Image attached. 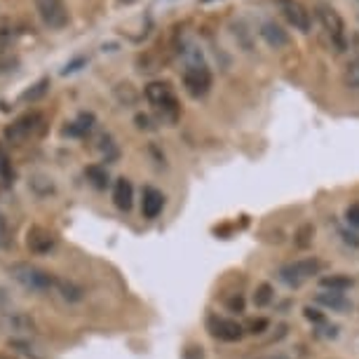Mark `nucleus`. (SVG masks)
I'll list each match as a JSON object with an SVG mask.
<instances>
[{
  "label": "nucleus",
  "instance_id": "nucleus-1",
  "mask_svg": "<svg viewBox=\"0 0 359 359\" xmlns=\"http://www.w3.org/2000/svg\"><path fill=\"white\" fill-rule=\"evenodd\" d=\"M146 99L148 104L153 106V111L158 113L160 120L165 123H176L181 115V106H179V99L174 94V87L165 83V80H155V83H148L146 85Z\"/></svg>",
  "mask_w": 359,
  "mask_h": 359
},
{
  "label": "nucleus",
  "instance_id": "nucleus-2",
  "mask_svg": "<svg viewBox=\"0 0 359 359\" xmlns=\"http://www.w3.org/2000/svg\"><path fill=\"white\" fill-rule=\"evenodd\" d=\"M10 275H12V280L22 284L24 289L38 291V294H45V291H50V289H57V282H59L52 273L33 266V263H12Z\"/></svg>",
  "mask_w": 359,
  "mask_h": 359
},
{
  "label": "nucleus",
  "instance_id": "nucleus-3",
  "mask_svg": "<svg viewBox=\"0 0 359 359\" xmlns=\"http://www.w3.org/2000/svg\"><path fill=\"white\" fill-rule=\"evenodd\" d=\"M43 130H45L43 113L31 111V113L19 115L15 123L5 127V139H8L10 144H26L29 139L38 137V134H43Z\"/></svg>",
  "mask_w": 359,
  "mask_h": 359
},
{
  "label": "nucleus",
  "instance_id": "nucleus-4",
  "mask_svg": "<svg viewBox=\"0 0 359 359\" xmlns=\"http://www.w3.org/2000/svg\"><path fill=\"white\" fill-rule=\"evenodd\" d=\"M317 19H320L329 43L336 47V52H343L348 47V29H345L343 17L331 5H320L317 8Z\"/></svg>",
  "mask_w": 359,
  "mask_h": 359
},
{
  "label": "nucleus",
  "instance_id": "nucleus-5",
  "mask_svg": "<svg viewBox=\"0 0 359 359\" xmlns=\"http://www.w3.org/2000/svg\"><path fill=\"white\" fill-rule=\"evenodd\" d=\"M320 270H322V261L315 259V256H310V259H298L280 268V280L287 284V287H301V284H306L308 280H313Z\"/></svg>",
  "mask_w": 359,
  "mask_h": 359
},
{
  "label": "nucleus",
  "instance_id": "nucleus-6",
  "mask_svg": "<svg viewBox=\"0 0 359 359\" xmlns=\"http://www.w3.org/2000/svg\"><path fill=\"white\" fill-rule=\"evenodd\" d=\"M212 71L205 62H193L184 69V90L191 94L193 99H202L207 97L209 90H212Z\"/></svg>",
  "mask_w": 359,
  "mask_h": 359
},
{
  "label": "nucleus",
  "instance_id": "nucleus-7",
  "mask_svg": "<svg viewBox=\"0 0 359 359\" xmlns=\"http://www.w3.org/2000/svg\"><path fill=\"white\" fill-rule=\"evenodd\" d=\"M36 10L38 17L43 19V24L52 31H62L69 26L71 12L69 5L64 0H36Z\"/></svg>",
  "mask_w": 359,
  "mask_h": 359
},
{
  "label": "nucleus",
  "instance_id": "nucleus-8",
  "mask_svg": "<svg viewBox=\"0 0 359 359\" xmlns=\"http://www.w3.org/2000/svg\"><path fill=\"white\" fill-rule=\"evenodd\" d=\"M207 331L212 334V338L223 343H237L247 334V329L237 320H228V317H219V315L207 317Z\"/></svg>",
  "mask_w": 359,
  "mask_h": 359
},
{
  "label": "nucleus",
  "instance_id": "nucleus-9",
  "mask_svg": "<svg viewBox=\"0 0 359 359\" xmlns=\"http://www.w3.org/2000/svg\"><path fill=\"white\" fill-rule=\"evenodd\" d=\"M280 10L284 19L294 26L296 31H310V24H313V19H310V12L306 10V5H301L298 0H280Z\"/></svg>",
  "mask_w": 359,
  "mask_h": 359
},
{
  "label": "nucleus",
  "instance_id": "nucleus-10",
  "mask_svg": "<svg viewBox=\"0 0 359 359\" xmlns=\"http://www.w3.org/2000/svg\"><path fill=\"white\" fill-rule=\"evenodd\" d=\"M54 245H57V237L43 226H33L29 228V233H26V247H29L33 254H50Z\"/></svg>",
  "mask_w": 359,
  "mask_h": 359
},
{
  "label": "nucleus",
  "instance_id": "nucleus-11",
  "mask_svg": "<svg viewBox=\"0 0 359 359\" xmlns=\"http://www.w3.org/2000/svg\"><path fill=\"white\" fill-rule=\"evenodd\" d=\"M162 209H165V195L162 191L153 186H146L144 188V200H141V214H144V219L153 221L158 219L162 214Z\"/></svg>",
  "mask_w": 359,
  "mask_h": 359
},
{
  "label": "nucleus",
  "instance_id": "nucleus-12",
  "mask_svg": "<svg viewBox=\"0 0 359 359\" xmlns=\"http://www.w3.org/2000/svg\"><path fill=\"white\" fill-rule=\"evenodd\" d=\"M259 33H261V38L273 47V50H282V47L289 45V33L275 22H263Z\"/></svg>",
  "mask_w": 359,
  "mask_h": 359
},
{
  "label": "nucleus",
  "instance_id": "nucleus-13",
  "mask_svg": "<svg viewBox=\"0 0 359 359\" xmlns=\"http://www.w3.org/2000/svg\"><path fill=\"white\" fill-rule=\"evenodd\" d=\"M113 202L120 212H130L132 205H134V188L130 184V179H118L113 186Z\"/></svg>",
  "mask_w": 359,
  "mask_h": 359
},
{
  "label": "nucleus",
  "instance_id": "nucleus-14",
  "mask_svg": "<svg viewBox=\"0 0 359 359\" xmlns=\"http://www.w3.org/2000/svg\"><path fill=\"white\" fill-rule=\"evenodd\" d=\"M317 303L334 310V313H343V310L352 308V303L345 298L343 291H322V294H317Z\"/></svg>",
  "mask_w": 359,
  "mask_h": 359
},
{
  "label": "nucleus",
  "instance_id": "nucleus-15",
  "mask_svg": "<svg viewBox=\"0 0 359 359\" xmlns=\"http://www.w3.org/2000/svg\"><path fill=\"white\" fill-rule=\"evenodd\" d=\"M92 127H94V115L92 113H80L78 118L64 130V137H85V134H90Z\"/></svg>",
  "mask_w": 359,
  "mask_h": 359
},
{
  "label": "nucleus",
  "instance_id": "nucleus-16",
  "mask_svg": "<svg viewBox=\"0 0 359 359\" xmlns=\"http://www.w3.org/2000/svg\"><path fill=\"white\" fill-rule=\"evenodd\" d=\"M320 284H322V289H327V291H348L352 284H355V280L348 275H343V273H338V275L322 277Z\"/></svg>",
  "mask_w": 359,
  "mask_h": 359
},
{
  "label": "nucleus",
  "instance_id": "nucleus-17",
  "mask_svg": "<svg viewBox=\"0 0 359 359\" xmlns=\"http://www.w3.org/2000/svg\"><path fill=\"white\" fill-rule=\"evenodd\" d=\"M343 83H345V87H350V90H359V57L350 59V62L345 64Z\"/></svg>",
  "mask_w": 359,
  "mask_h": 359
},
{
  "label": "nucleus",
  "instance_id": "nucleus-18",
  "mask_svg": "<svg viewBox=\"0 0 359 359\" xmlns=\"http://www.w3.org/2000/svg\"><path fill=\"white\" fill-rule=\"evenodd\" d=\"M85 174H87V179L92 181V186L99 188V191H104V188L108 186V172H106V167L90 165V167L85 169Z\"/></svg>",
  "mask_w": 359,
  "mask_h": 359
},
{
  "label": "nucleus",
  "instance_id": "nucleus-19",
  "mask_svg": "<svg viewBox=\"0 0 359 359\" xmlns=\"http://www.w3.org/2000/svg\"><path fill=\"white\" fill-rule=\"evenodd\" d=\"M57 289L62 291V296L66 298V301H71V303H76L83 298V289L78 287V284H73V282H66V280H59L57 282Z\"/></svg>",
  "mask_w": 359,
  "mask_h": 359
},
{
  "label": "nucleus",
  "instance_id": "nucleus-20",
  "mask_svg": "<svg viewBox=\"0 0 359 359\" xmlns=\"http://www.w3.org/2000/svg\"><path fill=\"white\" fill-rule=\"evenodd\" d=\"M273 287H270V284H259V287H256V291H254V303H256V308H266L270 301H273Z\"/></svg>",
  "mask_w": 359,
  "mask_h": 359
},
{
  "label": "nucleus",
  "instance_id": "nucleus-21",
  "mask_svg": "<svg viewBox=\"0 0 359 359\" xmlns=\"http://www.w3.org/2000/svg\"><path fill=\"white\" fill-rule=\"evenodd\" d=\"M115 97L123 101L125 106H132L134 101H137V92H134V87L130 83H120L115 87Z\"/></svg>",
  "mask_w": 359,
  "mask_h": 359
},
{
  "label": "nucleus",
  "instance_id": "nucleus-22",
  "mask_svg": "<svg viewBox=\"0 0 359 359\" xmlns=\"http://www.w3.org/2000/svg\"><path fill=\"white\" fill-rule=\"evenodd\" d=\"M270 327V322L266 320V317H256V320H249L247 322V334H254V336H261V334H266Z\"/></svg>",
  "mask_w": 359,
  "mask_h": 359
},
{
  "label": "nucleus",
  "instance_id": "nucleus-23",
  "mask_svg": "<svg viewBox=\"0 0 359 359\" xmlns=\"http://www.w3.org/2000/svg\"><path fill=\"white\" fill-rule=\"evenodd\" d=\"M47 85H50V80H40L38 85H33V90H29V92H24V94H22V99H24V101H36V99H40V97L45 94Z\"/></svg>",
  "mask_w": 359,
  "mask_h": 359
},
{
  "label": "nucleus",
  "instance_id": "nucleus-24",
  "mask_svg": "<svg viewBox=\"0 0 359 359\" xmlns=\"http://www.w3.org/2000/svg\"><path fill=\"white\" fill-rule=\"evenodd\" d=\"M345 221H348L352 228H359V202L345 209Z\"/></svg>",
  "mask_w": 359,
  "mask_h": 359
},
{
  "label": "nucleus",
  "instance_id": "nucleus-25",
  "mask_svg": "<svg viewBox=\"0 0 359 359\" xmlns=\"http://www.w3.org/2000/svg\"><path fill=\"white\" fill-rule=\"evenodd\" d=\"M228 310L230 313H245V298H242V294H235L233 298H230Z\"/></svg>",
  "mask_w": 359,
  "mask_h": 359
},
{
  "label": "nucleus",
  "instance_id": "nucleus-26",
  "mask_svg": "<svg viewBox=\"0 0 359 359\" xmlns=\"http://www.w3.org/2000/svg\"><path fill=\"white\" fill-rule=\"evenodd\" d=\"M303 315H306V320H310L313 324H324V315L320 313V310H315V308H306L303 310Z\"/></svg>",
  "mask_w": 359,
  "mask_h": 359
},
{
  "label": "nucleus",
  "instance_id": "nucleus-27",
  "mask_svg": "<svg viewBox=\"0 0 359 359\" xmlns=\"http://www.w3.org/2000/svg\"><path fill=\"white\" fill-rule=\"evenodd\" d=\"M8 242V221H5V216H0V247Z\"/></svg>",
  "mask_w": 359,
  "mask_h": 359
},
{
  "label": "nucleus",
  "instance_id": "nucleus-28",
  "mask_svg": "<svg viewBox=\"0 0 359 359\" xmlns=\"http://www.w3.org/2000/svg\"><path fill=\"white\" fill-rule=\"evenodd\" d=\"M137 123L141 130H151V120H148V115H137Z\"/></svg>",
  "mask_w": 359,
  "mask_h": 359
},
{
  "label": "nucleus",
  "instance_id": "nucleus-29",
  "mask_svg": "<svg viewBox=\"0 0 359 359\" xmlns=\"http://www.w3.org/2000/svg\"><path fill=\"white\" fill-rule=\"evenodd\" d=\"M261 359H289L287 355H268V357H261Z\"/></svg>",
  "mask_w": 359,
  "mask_h": 359
},
{
  "label": "nucleus",
  "instance_id": "nucleus-30",
  "mask_svg": "<svg viewBox=\"0 0 359 359\" xmlns=\"http://www.w3.org/2000/svg\"><path fill=\"white\" fill-rule=\"evenodd\" d=\"M0 359H15V357H10V355H0Z\"/></svg>",
  "mask_w": 359,
  "mask_h": 359
}]
</instances>
